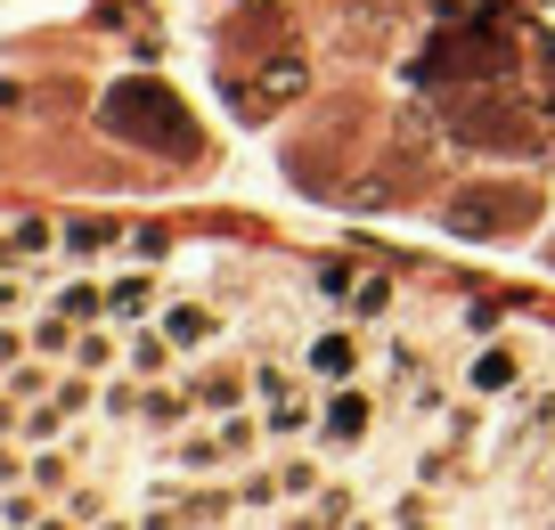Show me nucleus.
Masks as SVG:
<instances>
[{
    "label": "nucleus",
    "mask_w": 555,
    "mask_h": 530,
    "mask_svg": "<svg viewBox=\"0 0 555 530\" xmlns=\"http://www.w3.org/2000/svg\"><path fill=\"white\" fill-rule=\"evenodd\" d=\"M106 122H115L122 139H139V147H196V131H189V115H180L172 99H164L156 82H122L115 99H106Z\"/></svg>",
    "instance_id": "obj_1"
},
{
    "label": "nucleus",
    "mask_w": 555,
    "mask_h": 530,
    "mask_svg": "<svg viewBox=\"0 0 555 530\" xmlns=\"http://www.w3.org/2000/svg\"><path fill=\"white\" fill-rule=\"evenodd\" d=\"M522 196H506V189H474L466 205H450V229H466V237H490V229H506V221H522Z\"/></svg>",
    "instance_id": "obj_2"
}]
</instances>
